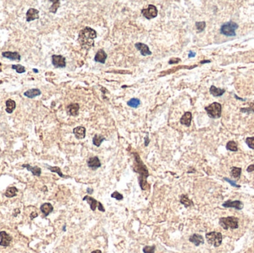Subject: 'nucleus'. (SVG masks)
<instances>
[{
    "label": "nucleus",
    "mask_w": 254,
    "mask_h": 253,
    "mask_svg": "<svg viewBox=\"0 0 254 253\" xmlns=\"http://www.w3.org/2000/svg\"><path fill=\"white\" fill-rule=\"evenodd\" d=\"M97 37V32L89 27H85L79 33L78 41L82 48L88 50L94 44V39Z\"/></svg>",
    "instance_id": "f257e3e1"
},
{
    "label": "nucleus",
    "mask_w": 254,
    "mask_h": 253,
    "mask_svg": "<svg viewBox=\"0 0 254 253\" xmlns=\"http://www.w3.org/2000/svg\"><path fill=\"white\" fill-rule=\"evenodd\" d=\"M134 171L136 172L139 173V184L141 186V189L145 190L147 189V186H148L147 182V177L149 174L146 165L143 163L141 160L140 159V157L137 154H135V167L134 168Z\"/></svg>",
    "instance_id": "f03ea898"
},
{
    "label": "nucleus",
    "mask_w": 254,
    "mask_h": 253,
    "mask_svg": "<svg viewBox=\"0 0 254 253\" xmlns=\"http://www.w3.org/2000/svg\"><path fill=\"white\" fill-rule=\"evenodd\" d=\"M219 224L224 230H236L239 227V219L235 217L221 218Z\"/></svg>",
    "instance_id": "7ed1b4c3"
},
{
    "label": "nucleus",
    "mask_w": 254,
    "mask_h": 253,
    "mask_svg": "<svg viewBox=\"0 0 254 253\" xmlns=\"http://www.w3.org/2000/svg\"><path fill=\"white\" fill-rule=\"evenodd\" d=\"M237 28L238 25L236 22H228L221 27L220 32L227 36H236V30Z\"/></svg>",
    "instance_id": "20e7f679"
},
{
    "label": "nucleus",
    "mask_w": 254,
    "mask_h": 253,
    "mask_svg": "<svg viewBox=\"0 0 254 253\" xmlns=\"http://www.w3.org/2000/svg\"><path fill=\"white\" fill-rule=\"evenodd\" d=\"M207 114L211 118H218L221 114V105L218 103H213L205 108Z\"/></svg>",
    "instance_id": "39448f33"
},
{
    "label": "nucleus",
    "mask_w": 254,
    "mask_h": 253,
    "mask_svg": "<svg viewBox=\"0 0 254 253\" xmlns=\"http://www.w3.org/2000/svg\"><path fill=\"white\" fill-rule=\"evenodd\" d=\"M207 242L215 247L219 246L222 243V235L221 232H211L206 234Z\"/></svg>",
    "instance_id": "423d86ee"
},
{
    "label": "nucleus",
    "mask_w": 254,
    "mask_h": 253,
    "mask_svg": "<svg viewBox=\"0 0 254 253\" xmlns=\"http://www.w3.org/2000/svg\"><path fill=\"white\" fill-rule=\"evenodd\" d=\"M141 14L147 20H151V19H153L157 17V15H158V9L153 5H150L147 9H143L141 11Z\"/></svg>",
    "instance_id": "0eeeda50"
},
{
    "label": "nucleus",
    "mask_w": 254,
    "mask_h": 253,
    "mask_svg": "<svg viewBox=\"0 0 254 253\" xmlns=\"http://www.w3.org/2000/svg\"><path fill=\"white\" fill-rule=\"evenodd\" d=\"M51 61L53 66L57 68H65L66 66V57L62 55H53L51 57Z\"/></svg>",
    "instance_id": "6e6552de"
},
{
    "label": "nucleus",
    "mask_w": 254,
    "mask_h": 253,
    "mask_svg": "<svg viewBox=\"0 0 254 253\" xmlns=\"http://www.w3.org/2000/svg\"><path fill=\"white\" fill-rule=\"evenodd\" d=\"M222 206L226 208H235L237 210H241L242 209L244 205H243L242 202H241L240 200H234V201L227 200V201H225L222 204Z\"/></svg>",
    "instance_id": "1a4fd4ad"
},
{
    "label": "nucleus",
    "mask_w": 254,
    "mask_h": 253,
    "mask_svg": "<svg viewBox=\"0 0 254 253\" xmlns=\"http://www.w3.org/2000/svg\"><path fill=\"white\" fill-rule=\"evenodd\" d=\"M2 56L12 61H20L21 60V56L17 51H3L2 53Z\"/></svg>",
    "instance_id": "9d476101"
},
{
    "label": "nucleus",
    "mask_w": 254,
    "mask_h": 253,
    "mask_svg": "<svg viewBox=\"0 0 254 253\" xmlns=\"http://www.w3.org/2000/svg\"><path fill=\"white\" fill-rule=\"evenodd\" d=\"M0 246H8L11 242L12 238L5 231L0 232Z\"/></svg>",
    "instance_id": "9b49d317"
},
{
    "label": "nucleus",
    "mask_w": 254,
    "mask_h": 253,
    "mask_svg": "<svg viewBox=\"0 0 254 253\" xmlns=\"http://www.w3.org/2000/svg\"><path fill=\"white\" fill-rule=\"evenodd\" d=\"M39 11L35 8H29L26 13V21L30 22L35 20H38Z\"/></svg>",
    "instance_id": "f8f14e48"
},
{
    "label": "nucleus",
    "mask_w": 254,
    "mask_h": 253,
    "mask_svg": "<svg viewBox=\"0 0 254 253\" xmlns=\"http://www.w3.org/2000/svg\"><path fill=\"white\" fill-rule=\"evenodd\" d=\"M135 48L141 52V55L143 56H147L152 54V52L150 51V48H149L148 45L146 44L141 43V42H138L135 44Z\"/></svg>",
    "instance_id": "ddd939ff"
},
{
    "label": "nucleus",
    "mask_w": 254,
    "mask_h": 253,
    "mask_svg": "<svg viewBox=\"0 0 254 253\" xmlns=\"http://www.w3.org/2000/svg\"><path fill=\"white\" fill-rule=\"evenodd\" d=\"M87 164H88V166L89 168H92V169H96V168L101 166V161H100L99 158L98 157H93L88 159Z\"/></svg>",
    "instance_id": "4468645a"
},
{
    "label": "nucleus",
    "mask_w": 254,
    "mask_h": 253,
    "mask_svg": "<svg viewBox=\"0 0 254 253\" xmlns=\"http://www.w3.org/2000/svg\"><path fill=\"white\" fill-rule=\"evenodd\" d=\"M41 91L38 88H32L29 89V90L26 91L25 93L23 94L24 96L26 97L29 98V99H33V98L39 96L41 95Z\"/></svg>",
    "instance_id": "2eb2a0df"
},
{
    "label": "nucleus",
    "mask_w": 254,
    "mask_h": 253,
    "mask_svg": "<svg viewBox=\"0 0 254 253\" xmlns=\"http://www.w3.org/2000/svg\"><path fill=\"white\" fill-rule=\"evenodd\" d=\"M68 114L71 116H77L79 114V109H80V106L77 103H72L70 104L67 108Z\"/></svg>",
    "instance_id": "dca6fc26"
},
{
    "label": "nucleus",
    "mask_w": 254,
    "mask_h": 253,
    "mask_svg": "<svg viewBox=\"0 0 254 253\" xmlns=\"http://www.w3.org/2000/svg\"><path fill=\"white\" fill-rule=\"evenodd\" d=\"M106 58H107V54H106V53L104 50L101 49V50L98 51V53L95 55L94 60L95 62H98V63H102V64H104L105 62H106Z\"/></svg>",
    "instance_id": "f3484780"
},
{
    "label": "nucleus",
    "mask_w": 254,
    "mask_h": 253,
    "mask_svg": "<svg viewBox=\"0 0 254 253\" xmlns=\"http://www.w3.org/2000/svg\"><path fill=\"white\" fill-rule=\"evenodd\" d=\"M192 121V114L190 111H187V112L184 113L183 116L181 117L180 120V122L182 124V125H184L186 126L189 127L191 124Z\"/></svg>",
    "instance_id": "a211bd4d"
},
{
    "label": "nucleus",
    "mask_w": 254,
    "mask_h": 253,
    "mask_svg": "<svg viewBox=\"0 0 254 253\" xmlns=\"http://www.w3.org/2000/svg\"><path fill=\"white\" fill-rule=\"evenodd\" d=\"M73 133L77 139H83L85 137V128L83 126H77L74 128Z\"/></svg>",
    "instance_id": "6ab92c4d"
},
{
    "label": "nucleus",
    "mask_w": 254,
    "mask_h": 253,
    "mask_svg": "<svg viewBox=\"0 0 254 253\" xmlns=\"http://www.w3.org/2000/svg\"><path fill=\"white\" fill-rule=\"evenodd\" d=\"M190 242L194 243L196 246H199L200 244H203L204 243V240L201 235H198V234H194L190 238Z\"/></svg>",
    "instance_id": "aec40b11"
},
{
    "label": "nucleus",
    "mask_w": 254,
    "mask_h": 253,
    "mask_svg": "<svg viewBox=\"0 0 254 253\" xmlns=\"http://www.w3.org/2000/svg\"><path fill=\"white\" fill-rule=\"evenodd\" d=\"M53 209V206H52L50 203H45L40 206L41 211H42V214H43L44 216H45V217L48 215L51 212H52Z\"/></svg>",
    "instance_id": "412c9836"
},
{
    "label": "nucleus",
    "mask_w": 254,
    "mask_h": 253,
    "mask_svg": "<svg viewBox=\"0 0 254 253\" xmlns=\"http://www.w3.org/2000/svg\"><path fill=\"white\" fill-rule=\"evenodd\" d=\"M23 168H27L28 171H31L32 174L35 176L39 177L41 174V168L38 166H31V165L29 164H24L23 165Z\"/></svg>",
    "instance_id": "4be33fe9"
},
{
    "label": "nucleus",
    "mask_w": 254,
    "mask_h": 253,
    "mask_svg": "<svg viewBox=\"0 0 254 253\" xmlns=\"http://www.w3.org/2000/svg\"><path fill=\"white\" fill-rule=\"evenodd\" d=\"M82 200H86L87 203L89 204L90 207H91V209L92 210V211H95V209H97V207H98L100 203V202H98L96 200H94L93 198H91V197H89V196H85Z\"/></svg>",
    "instance_id": "5701e85b"
},
{
    "label": "nucleus",
    "mask_w": 254,
    "mask_h": 253,
    "mask_svg": "<svg viewBox=\"0 0 254 253\" xmlns=\"http://www.w3.org/2000/svg\"><path fill=\"white\" fill-rule=\"evenodd\" d=\"M6 105V112L8 113V114H11V113L15 110L16 106H17V104H16V102L13 100H8L5 103Z\"/></svg>",
    "instance_id": "b1692460"
},
{
    "label": "nucleus",
    "mask_w": 254,
    "mask_h": 253,
    "mask_svg": "<svg viewBox=\"0 0 254 253\" xmlns=\"http://www.w3.org/2000/svg\"><path fill=\"white\" fill-rule=\"evenodd\" d=\"M209 92H210L211 94L213 95L214 97H220L224 94V93L225 92V89L218 88L215 86H214V85H212V86L210 87V88H209Z\"/></svg>",
    "instance_id": "393cba45"
},
{
    "label": "nucleus",
    "mask_w": 254,
    "mask_h": 253,
    "mask_svg": "<svg viewBox=\"0 0 254 253\" xmlns=\"http://www.w3.org/2000/svg\"><path fill=\"white\" fill-rule=\"evenodd\" d=\"M105 140V137L101 134H95L93 137V144L96 146H100L103 141Z\"/></svg>",
    "instance_id": "a878e982"
},
{
    "label": "nucleus",
    "mask_w": 254,
    "mask_h": 253,
    "mask_svg": "<svg viewBox=\"0 0 254 253\" xmlns=\"http://www.w3.org/2000/svg\"><path fill=\"white\" fill-rule=\"evenodd\" d=\"M17 189L16 187H10L7 189L5 192V196L7 198H14V197L17 196Z\"/></svg>",
    "instance_id": "bb28decb"
},
{
    "label": "nucleus",
    "mask_w": 254,
    "mask_h": 253,
    "mask_svg": "<svg viewBox=\"0 0 254 253\" xmlns=\"http://www.w3.org/2000/svg\"><path fill=\"white\" fill-rule=\"evenodd\" d=\"M242 172V168H237V167H232L231 168V175L236 179H239Z\"/></svg>",
    "instance_id": "cd10ccee"
},
{
    "label": "nucleus",
    "mask_w": 254,
    "mask_h": 253,
    "mask_svg": "<svg viewBox=\"0 0 254 253\" xmlns=\"http://www.w3.org/2000/svg\"><path fill=\"white\" fill-rule=\"evenodd\" d=\"M180 201H181V203L182 204L185 206V207H189V206L193 205V202H192L191 200L188 198V197H187V195H181V196Z\"/></svg>",
    "instance_id": "c85d7f7f"
},
{
    "label": "nucleus",
    "mask_w": 254,
    "mask_h": 253,
    "mask_svg": "<svg viewBox=\"0 0 254 253\" xmlns=\"http://www.w3.org/2000/svg\"><path fill=\"white\" fill-rule=\"evenodd\" d=\"M140 104H141V101H140V100L138 99V98H132V99H131L127 102V105H128L129 107L135 108V109L138 107Z\"/></svg>",
    "instance_id": "c756f323"
},
{
    "label": "nucleus",
    "mask_w": 254,
    "mask_h": 253,
    "mask_svg": "<svg viewBox=\"0 0 254 253\" xmlns=\"http://www.w3.org/2000/svg\"><path fill=\"white\" fill-rule=\"evenodd\" d=\"M47 167H48V169L50 170L51 171H52V172L57 173V174H59V176L61 177H63V178L69 177H68V176H65L64 174H63V173H62L61 170H60V168H59V167H57V166L52 167V166H50V165H47Z\"/></svg>",
    "instance_id": "7c9ffc66"
},
{
    "label": "nucleus",
    "mask_w": 254,
    "mask_h": 253,
    "mask_svg": "<svg viewBox=\"0 0 254 253\" xmlns=\"http://www.w3.org/2000/svg\"><path fill=\"white\" fill-rule=\"evenodd\" d=\"M226 149L232 152H236L238 150V146L236 142L234 141H229L226 145Z\"/></svg>",
    "instance_id": "2f4dec72"
},
{
    "label": "nucleus",
    "mask_w": 254,
    "mask_h": 253,
    "mask_svg": "<svg viewBox=\"0 0 254 253\" xmlns=\"http://www.w3.org/2000/svg\"><path fill=\"white\" fill-rule=\"evenodd\" d=\"M12 69L15 70L18 74H23V73H25L26 71L25 70V68L24 66H22V65L17 64V65H12L11 66Z\"/></svg>",
    "instance_id": "473e14b6"
},
{
    "label": "nucleus",
    "mask_w": 254,
    "mask_h": 253,
    "mask_svg": "<svg viewBox=\"0 0 254 253\" xmlns=\"http://www.w3.org/2000/svg\"><path fill=\"white\" fill-rule=\"evenodd\" d=\"M51 2H53V5L51 6V8H49V11H50V12L55 14V13L57 12V11L58 8L60 7V1H51Z\"/></svg>",
    "instance_id": "72a5a7b5"
},
{
    "label": "nucleus",
    "mask_w": 254,
    "mask_h": 253,
    "mask_svg": "<svg viewBox=\"0 0 254 253\" xmlns=\"http://www.w3.org/2000/svg\"><path fill=\"white\" fill-rule=\"evenodd\" d=\"M196 26L198 32H201L204 30L206 26L205 22H198L196 23Z\"/></svg>",
    "instance_id": "f704fd0d"
},
{
    "label": "nucleus",
    "mask_w": 254,
    "mask_h": 253,
    "mask_svg": "<svg viewBox=\"0 0 254 253\" xmlns=\"http://www.w3.org/2000/svg\"><path fill=\"white\" fill-rule=\"evenodd\" d=\"M246 143L250 149H254V137H247L246 139Z\"/></svg>",
    "instance_id": "c9c22d12"
},
{
    "label": "nucleus",
    "mask_w": 254,
    "mask_h": 253,
    "mask_svg": "<svg viewBox=\"0 0 254 253\" xmlns=\"http://www.w3.org/2000/svg\"><path fill=\"white\" fill-rule=\"evenodd\" d=\"M143 250H144V253H154L155 250V246H145V247H144V249H143Z\"/></svg>",
    "instance_id": "e433bc0d"
},
{
    "label": "nucleus",
    "mask_w": 254,
    "mask_h": 253,
    "mask_svg": "<svg viewBox=\"0 0 254 253\" xmlns=\"http://www.w3.org/2000/svg\"><path fill=\"white\" fill-rule=\"evenodd\" d=\"M111 197L113 198H115L117 199V200H123V195H121V194L119 193L118 192H113V193L112 194V195H111Z\"/></svg>",
    "instance_id": "4c0bfd02"
},
{
    "label": "nucleus",
    "mask_w": 254,
    "mask_h": 253,
    "mask_svg": "<svg viewBox=\"0 0 254 253\" xmlns=\"http://www.w3.org/2000/svg\"><path fill=\"white\" fill-rule=\"evenodd\" d=\"M224 180H225L227 181V182H228L230 184H231V186H233V187H238V188H239L240 187V186L239 185H238V184H236V183L234 182V181H233V180H230V179H228V178H227V177H225V179Z\"/></svg>",
    "instance_id": "58836bf2"
},
{
    "label": "nucleus",
    "mask_w": 254,
    "mask_h": 253,
    "mask_svg": "<svg viewBox=\"0 0 254 253\" xmlns=\"http://www.w3.org/2000/svg\"><path fill=\"white\" fill-rule=\"evenodd\" d=\"M181 61V59L179 58H172L169 61V64H175V63H178V62Z\"/></svg>",
    "instance_id": "ea45409f"
},
{
    "label": "nucleus",
    "mask_w": 254,
    "mask_h": 253,
    "mask_svg": "<svg viewBox=\"0 0 254 253\" xmlns=\"http://www.w3.org/2000/svg\"><path fill=\"white\" fill-rule=\"evenodd\" d=\"M247 171H248V172H252V171H254V164L249 165L247 168Z\"/></svg>",
    "instance_id": "a19ab883"
},
{
    "label": "nucleus",
    "mask_w": 254,
    "mask_h": 253,
    "mask_svg": "<svg viewBox=\"0 0 254 253\" xmlns=\"http://www.w3.org/2000/svg\"><path fill=\"white\" fill-rule=\"evenodd\" d=\"M98 209H99L100 211H105L104 208L103 207L102 204H101V203H99V205H98Z\"/></svg>",
    "instance_id": "79ce46f5"
},
{
    "label": "nucleus",
    "mask_w": 254,
    "mask_h": 253,
    "mask_svg": "<svg viewBox=\"0 0 254 253\" xmlns=\"http://www.w3.org/2000/svg\"><path fill=\"white\" fill-rule=\"evenodd\" d=\"M37 215H38V214L36 212H32V213H31V219H34V218L37 217Z\"/></svg>",
    "instance_id": "37998d69"
},
{
    "label": "nucleus",
    "mask_w": 254,
    "mask_h": 253,
    "mask_svg": "<svg viewBox=\"0 0 254 253\" xmlns=\"http://www.w3.org/2000/svg\"><path fill=\"white\" fill-rule=\"evenodd\" d=\"M149 143H150V140H149L148 136H147V137H146V138H145V146H148Z\"/></svg>",
    "instance_id": "c03bdc74"
},
{
    "label": "nucleus",
    "mask_w": 254,
    "mask_h": 253,
    "mask_svg": "<svg viewBox=\"0 0 254 253\" xmlns=\"http://www.w3.org/2000/svg\"><path fill=\"white\" fill-rule=\"evenodd\" d=\"M195 56H196V53H195V52L190 51V53H189L188 57H194Z\"/></svg>",
    "instance_id": "a18cd8bd"
},
{
    "label": "nucleus",
    "mask_w": 254,
    "mask_h": 253,
    "mask_svg": "<svg viewBox=\"0 0 254 253\" xmlns=\"http://www.w3.org/2000/svg\"><path fill=\"white\" fill-rule=\"evenodd\" d=\"M210 63V60H204V61L201 62V63H202V64H204V63Z\"/></svg>",
    "instance_id": "49530a36"
},
{
    "label": "nucleus",
    "mask_w": 254,
    "mask_h": 253,
    "mask_svg": "<svg viewBox=\"0 0 254 253\" xmlns=\"http://www.w3.org/2000/svg\"><path fill=\"white\" fill-rule=\"evenodd\" d=\"M91 253H102V252H101V250H94V251H93Z\"/></svg>",
    "instance_id": "de8ad7c7"
},
{
    "label": "nucleus",
    "mask_w": 254,
    "mask_h": 253,
    "mask_svg": "<svg viewBox=\"0 0 254 253\" xmlns=\"http://www.w3.org/2000/svg\"><path fill=\"white\" fill-rule=\"evenodd\" d=\"M87 191H88V193H92V191H93V189H87Z\"/></svg>",
    "instance_id": "09e8293b"
},
{
    "label": "nucleus",
    "mask_w": 254,
    "mask_h": 253,
    "mask_svg": "<svg viewBox=\"0 0 254 253\" xmlns=\"http://www.w3.org/2000/svg\"><path fill=\"white\" fill-rule=\"evenodd\" d=\"M33 71H34V72H35V73L39 72V71H38L37 69H36V68H34V69H33Z\"/></svg>",
    "instance_id": "8fccbe9b"
}]
</instances>
